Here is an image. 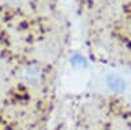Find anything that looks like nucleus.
<instances>
[{"label":"nucleus","mask_w":131,"mask_h":130,"mask_svg":"<svg viewBox=\"0 0 131 130\" xmlns=\"http://www.w3.org/2000/svg\"><path fill=\"white\" fill-rule=\"evenodd\" d=\"M34 75L39 78V72H38V70H34L33 67H29V68L26 70V79H28V80H30V82H36L37 79L34 78Z\"/></svg>","instance_id":"2"},{"label":"nucleus","mask_w":131,"mask_h":130,"mask_svg":"<svg viewBox=\"0 0 131 130\" xmlns=\"http://www.w3.org/2000/svg\"><path fill=\"white\" fill-rule=\"evenodd\" d=\"M106 85L112 92H123L126 88V83L125 80L115 74H110L106 78Z\"/></svg>","instance_id":"1"}]
</instances>
